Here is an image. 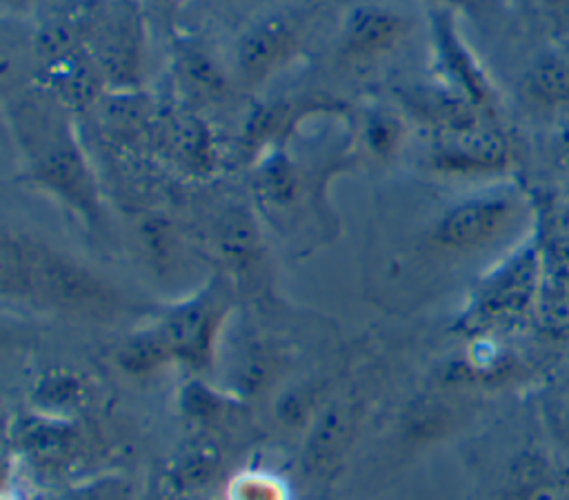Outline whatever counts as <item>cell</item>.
I'll return each instance as SVG.
<instances>
[{
  "label": "cell",
  "instance_id": "1",
  "mask_svg": "<svg viewBox=\"0 0 569 500\" xmlns=\"http://www.w3.org/2000/svg\"><path fill=\"white\" fill-rule=\"evenodd\" d=\"M31 84V82H29ZM9 124L22 153L24 178L49 193L82 224H102V196L89 158L78 140L73 113L53 102L36 84L7 104Z\"/></svg>",
  "mask_w": 569,
  "mask_h": 500
},
{
  "label": "cell",
  "instance_id": "2",
  "mask_svg": "<svg viewBox=\"0 0 569 500\" xmlns=\"http://www.w3.org/2000/svg\"><path fill=\"white\" fill-rule=\"evenodd\" d=\"M0 289L4 298L93 320L138 311L133 300L84 262L9 227L0 242Z\"/></svg>",
  "mask_w": 569,
  "mask_h": 500
},
{
  "label": "cell",
  "instance_id": "3",
  "mask_svg": "<svg viewBox=\"0 0 569 500\" xmlns=\"http://www.w3.org/2000/svg\"><path fill=\"white\" fill-rule=\"evenodd\" d=\"M233 287L227 273L211 276L200 289L167 304L151 320L173 362L193 371L213 367L216 349L231 313Z\"/></svg>",
  "mask_w": 569,
  "mask_h": 500
},
{
  "label": "cell",
  "instance_id": "4",
  "mask_svg": "<svg viewBox=\"0 0 569 500\" xmlns=\"http://www.w3.org/2000/svg\"><path fill=\"white\" fill-rule=\"evenodd\" d=\"M522 218L525 200L516 189H482L449 204L429 227L427 242L445 256H476L511 236Z\"/></svg>",
  "mask_w": 569,
  "mask_h": 500
},
{
  "label": "cell",
  "instance_id": "5",
  "mask_svg": "<svg viewBox=\"0 0 569 500\" xmlns=\"http://www.w3.org/2000/svg\"><path fill=\"white\" fill-rule=\"evenodd\" d=\"M540 280L542 262L538 249L529 242L516 247L478 280L460 313V329L485 333L516 320L536 298Z\"/></svg>",
  "mask_w": 569,
  "mask_h": 500
},
{
  "label": "cell",
  "instance_id": "6",
  "mask_svg": "<svg viewBox=\"0 0 569 500\" xmlns=\"http://www.w3.org/2000/svg\"><path fill=\"white\" fill-rule=\"evenodd\" d=\"M307 40L309 20L302 11L282 9L256 18L236 38L233 80L244 89L262 87L302 53Z\"/></svg>",
  "mask_w": 569,
  "mask_h": 500
},
{
  "label": "cell",
  "instance_id": "7",
  "mask_svg": "<svg viewBox=\"0 0 569 500\" xmlns=\"http://www.w3.org/2000/svg\"><path fill=\"white\" fill-rule=\"evenodd\" d=\"M429 64L433 80L467 98L496 122L500 98L482 62L458 31V16L429 7Z\"/></svg>",
  "mask_w": 569,
  "mask_h": 500
},
{
  "label": "cell",
  "instance_id": "8",
  "mask_svg": "<svg viewBox=\"0 0 569 500\" xmlns=\"http://www.w3.org/2000/svg\"><path fill=\"white\" fill-rule=\"evenodd\" d=\"M511 149L496 122L427 136L425 167L447 178H489L507 171Z\"/></svg>",
  "mask_w": 569,
  "mask_h": 500
},
{
  "label": "cell",
  "instance_id": "9",
  "mask_svg": "<svg viewBox=\"0 0 569 500\" xmlns=\"http://www.w3.org/2000/svg\"><path fill=\"white\" fill-rule=\"evenodd\" d=\"M149 144L180 171L207 178L220 167V151L211 127L182 100H158Z\"/></svg>",
  "mask_w": 569,
  "mask_h": 500
},
{
  "label": "cell",
  "instance_id": "10",
  "mask_svg": "<svg viewBox=\"0 0 569 500\" xmlns=\"http://www.w3.org/2000/svg\"><path fill=\"white\" fill-rule=\"evenodd\" d=\"M87 51L98 64L107 89H140L144 64V38L136 13L109 2Z\"/></svg>",
  "mask_w": 569,
  "mask_h": 500
},
{
  "label": "cell",
  "instance_id": "11",
  "mask_svg": "<svg viewBox=\"0 0 569 500\" xmlns=\"http://www.w3.org/2000/svg\"><path fill=\"white\" fill-rule=\"evenodd\" d=\"M407 33V18L385 4L362 2L351 7L338 29V56L349 64L376 62L391 53Z\"/></svg>",
  "mask_w": 569,
  "mask_h": 500
},
{
  "label": "cell",
  "instance_id": "12",
  "mask_svg": "<svg viewBox=\"0 0 569 500\" xmlns=\"http://www.w3.org/2000/svg\"><path fill=\"white\" fill-rule=\"evenodd\" d=\"M393 98L396 107L407 116V120L420 124L427 136L493 122L485 118L467 98L433 78L429 82H405L393 89Z\"/></svg>",
  "mask_w": 569,
  "mask_h": 500
},
{
  "label": "cell",
  "instance_id": "13",
  "mask_svg": "<svg viewBox=\"0 0 569 500\" xmlns=\"http://www.w3.org/2000/svg\"><path fill=\"white\" fill-rule=\"evenodd\" d=\"M31 84L73 116L91 111L107 91V82L87 49L33 67Z\"/></svg>",
  "mask_w": 569,
  "mask_h": 500
},
{
  "label": "cell",
  "instance_id": "14",
  "mask_svg": "<svg viewBox=\"0 0 569 500\" xmlns=\"http://www.w3.org/2000/svg\"><path fill=\"white\" fill-rule=\"evenodd\" d=\"M171 80L176 98L196 111L220 104L231 93V78L213 53L198 40H176L171 49Z\"/></svg>",
  "mask_w": 569,
  "mask_h": 500
},
{
  "label": "cell",
  "instance_id": "15",
  "mask_svg": "<svg viewBox=\"0 0 569 500\" xmlns=\"http://www.w3.org/2000/svg\"><path fill=\"white\" fill-rule=\"evenodd\" d=\"M13 440L16 451L47 469H60L80 449V431L69 418L38 411L18 422Z\"/></svg>",
  "mask_w": 569,
  "mask_h": 500
},
{
  "label": "cell",
  "instance_id": "16",
  "mask_svg": "<svg viewBox=\"0 0 569 500\" xmlns=\"http://www.w3.org/2000/svg\"><path fill=\"white\" fill-rule=\"evenodd\" d=\"M156 104L142 89H107L91 111L111 140L131 144L149 142Z\"/></svg>",
  "mask_w": 569,
  "mask_h": 500
},
{
  "label": "cell",
  "instance_id": "17",
  "mask_svg": "<svg viewBox=\"0 0 569 500\" xmlns=\"http://www.w3.org/2000/svg\"><path fill=\"white\" fill-rule=\"evenodd\" d=\"M251 187L260 204L273 211L291 209L302 196V169L289 144H276L251 162Z\"/></svg>",
  "mask_w": 569,
  "mask_h": 500
},
{
  "label": "cell",
  "instance_id": "18",
  "mask_svg": "<svg viewBox=\"0 0 569 500\" xmlns=\"http://www.w3.org/2000/svg\"><path fill=\"white\" fill-rule=\"evenodd\" d=\"M216 249L227 276H249L262 262V240L253 216L242 207L222 213L216 227Z\"/></svg>",
  "mask_w": 569,
  "mask_h": 500
},
{
  "label": "cell",
  "instance_id": "19",
  "mask_svg": "<svg viewBox=\"0 0 569 500\" xmlns=\"http://www.w3.org/2000/svg\"><path fill=\"white\" fill-rule=\"evenodd\" d=\"M351 131L356 136V147H360L365 156L387 162L402 149L409 124L407 116L398 107L373 104L356 116Z\"/></svg>",
  "mask_w": 569,
  "mask_h": 500
},
{
  "label": "cell",
  "instance_id": "20",
  "mask_svg": "<svg viewBox=\"0 0 569 500\" xmlns=\"http://www.w3.org/2000/svg\"><path fill=\"white\" fill-rule=\"evenodd\" d=\"M31 400L38 413L67 418L84 402V382L71 371H49L33 384Z\"/></svg>",
  "mask_w": 569,
  "mask_h": 500
},
{
  "label": "cell",
  "instance_id": "21",
  "mask_svg": "<svg viewBox=\"0 0 569 500\" xmlns=\"http://www.w3.org/2000/svg\"><path fill=\"white\" fill-rule=\"evenodd\" d=\"M118 367L129 376H147L160 367L173 362L164 342L160 340L156 327L149 322L131 331L116 351Z\"/></svg>",
  "mask_w": 569,
  "mask_h": 500
},
{
  "label": "cell",
  "instance_id": "22",
  "mask_svg": "<svg viewBox=\"0 0 569 500\" xmlns=\"http://www.w3.org/2000/svg\"><path fill=\"white\" fill-rule=\"evenodd\" d=\"M220 473V453L211 444L189 447L169 469V482L176 493H196L209 487Z\"/></svg>",
  "mask_w": 569,
  "mask_h": 500
},
{
  "label": "cell",
  "instance_id": "23",
  "mask_svg": "<svg viewBox=\"0 0 569 500\" xmlns=\"http://www.w3.org/2000/svg\"><path fill=\"white\" fill-rule=\"evenodd\" d=\"M527 93L540 104L569 102V58L547 53L540 56L525 76Z\"/></svg>",
  "mask_w": 569,
  "mask_h": 500
},
{
  "label": "cell",
  "instance_id": "24",
  "mask_svg": "<svg viewBox=\"0 0 569 500\" xmlns=\"http://www.w3.org/2000/svg\"><path fill=\"white\" fill-rule=\"evenodd\" d=\"M351 422V416L345 407L340 404H333L329 407L322 418L318 420L311 438H309V444H307V462L309 464H327L331 462L338 451H342L345 447V440L349 436V424Z\"/></svg>",
  "mask_w": 569,
  "mask_h": 500
},
{
  "label": "cell",
  "instance_id": "25",
  "mask_svg": "<svg viewBox=\"0 0 569 500\" xmlns=\"http://www.w3.org/2000/svg\"><path fill=\"white\" fill-rule=\"evenodd\" d=\"M227 500H289V489L269 471L247 469L231 478Z\"/></svg>",
  "mask_w": 569,
  "mask_h": 500
},
{
  "label": "cell",
  "instance_id": "26",
  "mask_svg": "<svg viewBox=\"0 0 569 500\" xmlns=\"http://www.w3.org/2000/svg\"><path fill=\"white\" fill-rule=\"evenodd\" d=\"M64 500H136V487L122 473H102L76 484Z\"/></svg>",
  "mask_w": 569,
  "mask_h": 500
},
{
  "label": "cell",
  "instance_id": "27",
  "mask_svg": "<svg viewBox=\"0 0 569 500\" xmlns=\"http://www.w3.org/2000/svg\"><path fill=\"white\" fill-rule=\"evenodd\" d=\"M433 9H445L465 16L478 24L491 22L500 13V0H427Z\"/></svg>",
  "mask_w": 569,
  "mask_h": 500
},
{
  "label": "cell",
  "instance_id": "28",
  "mask_svg": "<svg viewBox=\"0 0 569 500\" xmlns=\"http://www.w3.org/2000/svg\"><path fill=\"white\" fill-rule=\"evenodd\" d=\"M525 9L547 24H560L569 20V0H522Z\"/></svg>",
  "mask_w": 569,
  "mask_h": 500
},
{
  "label": "cell",
  "instance_id": "29",
  "mask_svg": "<svg viewBox=\"0 0 569 500\" xmlns=\"http://www.w3.org/2000/svg\"><path fill=\"white\" fill-rule=\"evenodd\" d=\"M551 424L560 447L569 453V400H562L556 409H551Z\"/></svg>",
  "mask_w": 569,
  "mask_h": 500
},
{
  "label": "cell",
  "instance_id": "30",
  "mask_svg": "<svg viewBox=\"0 0 569 500\" xmlns=\"http://www.w3.org/2000/svg\"><path fill=\"white\" fill-rule=\"evenodd\" d=\"M56 2L60 0H2L4 9L13 11V13H44L47 9H51Z\"/></svg>",
  "mask_w": 569,
  "mask_h": 500
},
{
  "label": "cell",
  "instance_id": "31",
  "mask_svg": "<svg viewBox=\"0 0 569 500\" xmlns=\"http://www.w3.org/2000/svg\"><path fill=\"white\" fill-rule=\"evenodd\" d=\"M522 500H565V498L551 484H536L525 493Z\"/></svg>",
  "mask_w": 569,
  "mask_h": 500
},
{
  "label": "cell",
  "instance_id": "32",
  "mask_svg": "<svg viewBox=\"0 0 569 500\" xmlns=\"http://www.w3.org/2000/svg\"><path fill=\"white\" fill-rule=\"evenodd\" d=\"M153 2H158V4H180L184 0H153Z\"/></svg>",
  "mask_w": 569,
  "mask_h": 500
},
{
  "label": "cell",
  "instance_id": "33",
  "mask_svg": "<svg viewBox=\"0 0 569 500\" xmlns=\"http://www.w3.org/2000/svg\"><path fill=\"white\" fill-rule=\"evenodd\" d=\"M2 500H18V498H16V496H11V493H9V491H4V496H2Z\"/></svg>",
  "mask_w": 569,
  "mask_h": 500
}]
</instances>
